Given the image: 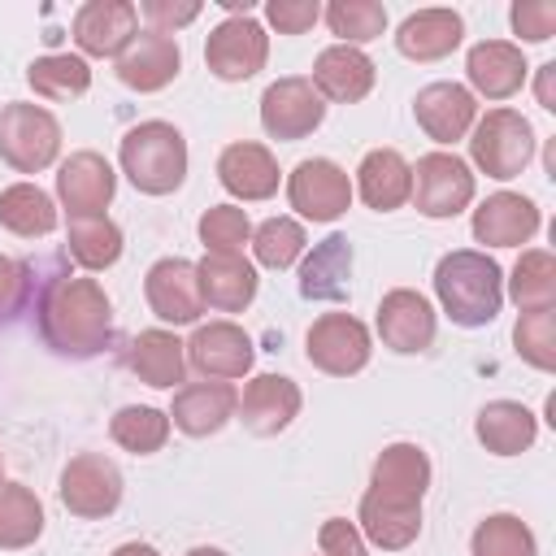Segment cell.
Segmentation results:
<instances>
[{"instance_id": "obj_1", "label": "cell", "mask_w": 556, "mask_h": 556, "mask_svg": "<svg viewBox=\"0 0 556 556\" xmlns=\"http://www.w3.org/2000/svg\"><path fill=\"white\" fill-rule=\"evenodd\" d=\"M39 334L61 356H96L113 339V304L96 278H52L39 295Z\"/></svg>"}, {"instance_id": "obj_2", "label": "cell", "mask_w": 556, "mask_h": 556, "mask_svg": "<svg viewBox=\"0 0 556 556\" xmlns=\"http://www.w3.org/2000/svg\"><path fill=\"white\" fill-rule=\"evenodd\" d=\"M434 295L456 326H491L504 304V269L473 248H456L434 265Z\"/></svg>"}, {"instance_id": "obj_3", "label": "cell", "mask_w": 556, "mask_h": 556, "mask_svg": "<svg viewBox=\"0 0 556 556\" xmlns=\"http://www.w3.org/2000/svg\"><path fill=\"white\" fill-rule=\"evenodd\" d=\"M117 161L143 195H169L187 178V139L169 122H139L122 135Z\"/></svg>"}, {"instance_id": "obj_4", "label": "cell", "mask_w": 556, "mask_h": 556, "mask_svg": "<svg viewBox=\"0 0 556 556\" xmlns=\"http://www.w3.org/2000/svg\"><path fill=\"white\" fill-rule=\"evenodd\" d=\"M469 156H473V165L486 178L508 182V178H517L530 165V156H534V130H530V122L517 109H486L473 122Z\"/></svg>"}, {"instance_id": "obj_5", "label": "cell", "mask_w": 556, "mask_h": 556, "mask_svg": "<svg viewBox=\"0 0 556 556\" xmlns=\"http://www.w3.org/2000/svg\"><path fill=\"white\" fill-rule=\"evenodd\" d=\"M61 152V122L43 104H4L0 109V161L17 174H39Z\"/></svg>"}, {"instance_id": "obj_6", "label": "cell", "mask_w": 556, "mask_h": 556, "mask_svg": "<svg viewBox=\"0 0 556 556\" xmlns=\"http://www.w3.org/2000/svg\"><path fill=\"white\" fill-rule=\"evenodd\" d=\"M408 200L417 204V213L443 222L456 217L473 204V169L456 156V152H426L413 165V191Z\"/></svg>"}, {"instance_id": "obj_7", "label": "cell", "mask_w": 556, "mask_h": 556, "mask_svg": "<svg viewBox=\"0 0 556 556\" xmlns=\"http://www.w3.org/2000/svg\"><path fill=\"white\" fill-rule=\"evenodd\" d=\"M269 56V35L252 13H230L226 22H217L208 30L204 43V65L222 78V83H243L256 70H265Z\"/></svg>"}, {"instance_id": "obj_8", "label": "cell", "mask_w": 556, "mask_h": 556, "mask_svg": "<svg viewBox=\"0 0 556 556\" xmlns=\"http://www.w3.org/2000/svg\"><path fill=\"white\" fill-rule=\"evenodd\" d=\"M369 330L365 321H356L352 313H321L313 326H308V339H304V356L313 369L330 374V378H352L369 365Z\"/></svg>"}, {"instance_id": "obj_9", "label": "cell", "mask_w": 556, "mask_h": 556, "mask_svg": "<svg viewBox=\"0 0 556 556\" xmlns=\"http://www.w3.org/2000/svg\"><path fill=\"white\" fill-rule=\"evenodd\" d=\"M122 469L109 460V456H100V452H78V456H70V465L61 469V504L74 513V517H83V521H100V517H109L117 504H122Z\"/></svg>"}, {"instance_id": "obj_10", "label": "cell", "mask_w": 556, "mask_h": 556, "mask_svg": "<svg viewBox=\"0 0 556 556\" xmlns=\"http://www.w3.org/2000/svg\"><path fill=\"white\" fill-rule=\"evenodd\" d=\"M287 200L308 222H334L352 204V178L330 156H308L287 174Z\"/></svg>"}, {"instance_id": "obj_11", "label": "cell", "mask_w": 556, "mask_h": 556, "mask_svg": "<svg viewBox=\"0 0 556 556\" xmlns=\"http://www.w3.org/2000/svg\"><path fill=\"white\" fill-rule=\"evenodd\" d=\"M321 117H326V100H321L317 87H313L308 78H300V74L269 83L265 96H261V126H265V135H274V139L295 143V139H304V135H313V130L321 126Z\"/></svg>"}, {"instance_id": "obj_12", "label": "cell", "mask_w": 556, "mask_h": 556, "mask_svg": "<svg viewBox=\"0 0 556 556\" xmlns=\"http://www.w3.org/2000/svg\"><path fill=\"white\" fill-rule=\"evenodd\" d=\"M187 348V361L195 374H204L208 382H230V378H243L252 369V339L243 326L235 321H208V326H195V334L182 343Z\"/></svg>"}, {"instance_id": "obj_13", "label": "cell", "mask_w": 556, "mask_h": 556, "mask_svg": "<svg viewBox=\"0 0 556 556\" xmlns=\"http://www.w3.org/2000/svg\"><path fill=\"white\" fill-rule=\"evenodd\" d=\"M143 295H148V308L169 321V326H191L200 321L204 313V295H200V274L191 261L182 256H161L148 278H143Z\"/></svg>"}, {"instance_id": "obj_14", "label": "cell", "mask_w": 556, "mask_h": 556, "mask_svg": "<svg viewBox=\"0 0 556 556\" xmlns=\"http://www.w3.org/2000/svg\"><path fill=\"white\" fill-rule=\"evenodd\" d=\"M113 191H117V174H113V165H109L100 152H91V148L70 152V156L61 161V169H56V195H61V204L70 208V217H100V213L109 208Z\"/></svg>"}, {"instance_id": "obj_15", "label": "cell", "mask_w": 556, "mask_h": 556, "mask_svg": "<svg viewBox=\"0 0 556 556\" xmlns=\"http://www.w3.org/2000/svg\"><path fill=\"white\" fill-rule=\"evenodd\" d=\"M139 35V9L130 0H87L74 13V43L87 56H122Z\"/></svg>"}, {"instance_id": "obj_16", "label": "cell", "mask_w": 556, "mask_h": 556, "mask_svg": "<svg viewBox=\"0 0 556 556\" xmlns=\"http://www.w3.org/2000/svg\"><path fill=\"white\" fill-rule=\"evenodd\" d=\"M539 204L521 191H495L473 208V239L486 248H521L539 235Z\"/></svg>"}, {"instance_id": "obj_17", "label": "cell", "mask_w": 556, "mask_h": 556, "mask_svg": "<svg viewBox=\"0 0 556 556\" xmlns=\"http://www.w3.org/2000/svg\"><path fill=\"white\" fill-rule=\"evenodd\" d=\"M413 117H417V126L426 130V139H434V143H456V139H465V135L473 130V122H478V100H473V91L460 87V83H430V87L417 91Z\"/></svg>"}, {"instance_id": "obj_18", "label": "cell", "mask_w": 556, "mask_h": 556, "mask_svg": "<svg viewBox=\"0 0 556 556\" xmlns=\"http://www.w3.org/2000/svg\"><path fill=\"white\" fill-rule=\"evenodd\" d=\"M378 334H382V343L391 352H404V356L426 352L434 343V308H430V300L421 291H413V287L387 291L382 304H378Z\"/></svg>"}, {"instance_id": "obj_19", "label": "cell", "mask_w": 556, "mask_h": 556, "mask_svg": "<svg viewBox=\"0 0 556 556\" xmlns=\"http://www.w3.org/2000/svg\"><path fill=\"white\" fill-rule=\"evenodd\" d=\"M300 404H304V395H300V387L287 378V374H256L248 387H243V395H239V421L252 430V434H278V430H287L295 417H300Z\"/></svg>"}, {"instance_id": "obj_20", "label": "cell", "mask_w": 556, "mask_h": 556, "mask_svg": "<svg viewBox=\"0 0 556 556\" xmlns=\"http://www.w3.org/2000/svg\"><path fill=\"white\" fill-rule=\"evenodd\" d=\"M182 70V52L174 35H156V30H139L126 52L117 56V78L130 91H161L178 78Z\"/></svg>"}, {"instance_id": "obj_21", "label": "cell", "mask_w": 556, "mask_h": 556, "mask_svg": "<svg viewBox=\"0 0 556 556\" xmlns=\"http://www.w3.org/2000/svg\"><path fill=\"white\" fill-rule=\"evenodd\" d=\"M217 178L222 187L243 200V204H256V200H269L278 191V161L265 143H252V139H239V143H226L222 156H217Z\"/></svg>"}, {"instance_id": "obj_22", "label": "cell", "mask_w": 556, "mask_h": 556, "mask_svg": "<svg viewBox=\"0 0 556 556\" xmlns=\"http://www.w3.org/2000/svg\"><path fill=\"white\" fill-rule=\"evenodd\" d=\"M465 74H469V87L486 100H508L521 91L530 65H526V52L508 39H482L469 48L465 56Z\"/></svg>"}, {"instance_id": "obj_23", "label": "cell", "mask_w": 556, "mask_h": 556, "mask_svg": "<svg viewBox=\"0 0 556 556\" xmlns=\"http://www.w3.org/2000/svg\"><path fill=\"white\" fill-rule=\"evenodd\" d=\"M374 78H378V70H374V61H369L361 48L330 43V48H321V52H317V61H313V78H308V83L317 87V96H321V100L356 104V100H365V96H369Z\"/></svg>"}, {"instance_id": "obj_24", "label": "cell", "mask_w": 556, "mask_h": 556, "mask_svg": "<svg viewBox=\"0 0 556 556\" xmlns=\"http://www.w3.org/2000/svg\"><path fill=\"white\" fill-rule=\"evenodd\" d=\"M235 408H239V391L230 382H191L174 391L169 426H178L191 439H204V434H217L235 417Z\"/></svg>"}, {"instance_id": "obj_25", "label": "cell", "mask_w": 556, "mask_h": 556, "mask_svg": "<svg viewBox=\"0 0 556 556\" xmlns=\"http://www.w3.org/2000/svg\"><path fill=\"white\" fill-rule=\"evenodd\" d=\"M421 534V504L417 500H395L382 491H365L361 495V539L382 547V552H400Z\"/></svg>"}, {"instance_id": "obj_26", "label": "cell", "mask_w": 556, "mask_h": 556, "mask_svg": "<svg viewBox=\"0 0 556 556\" xmlns=\"http://www.w3.org/2000/svg\"><path fill=\"white\" fill-rule=\"evenodd\" d=\"M460 39H465V22L452 9H417L395 30V48L408 61H443L447 52L460 48Z\"/></svg>"}, {"instance_id": "obj_27", "label": "cell", "mask_w": 556, "mask_h": 556, "mask_svg": "<svg viewBox=\"0 0 556 556\" xmlns=\"http://www.w3.org/2000/svg\"><path fill=\"white\" fill-rule=\"evenodd\" d=\"M200 274V295L208 308L217 313H243L256 300V265L243 256H222V252H204V261L195 265Z\"/></svg>"}, {"instance_id": "obj_28", "label": "cell", "mask_w": 556, "mask_h": 556, "mask_svg": "<svg viewBox=\"0 0 556 556\" xmlns=\"http://www.w3.org/2000/svg\"><path fill=\"white\" fill-rule=\"evenodd\" d=\"M126 365L139 382L156 387V391H174L187 374V348L178 334L152 326V330H139L130 339V352H126Z\"/></svg>"}, {"instance_id": "obj_29", "label": "cell", "mask_w": 556, "mask_h": 556, "mask_svg": "<svg viewBox=\"0 0 556 556\" xmlns=\"http://www.w3.org/2000/svg\"><path fill=\"white\" fill-rule=\"evenodd\" d=\"M356 191L374 213H391L413 191V165L395 148H374L356 165Z\"/></svg>"}, {"instance_id": "obj_30", "label": "cell", "mask_w": 556, "mask_h": 556, "mask_svg": "<svg viewBox=\"0 0 556 556\" xmlns=\"http://www.w3.org/2000/svg\"><path fill=\"white\" fill-rule=\"evenodd\" d=\"M473 434L495 456H521L534 443V434H539V417L526 404H517V400H491L478 413Z\"/></svg>"}, {"instance_id": "obj_31", "label": "cell", "mask_w": 556, "mask_h": 556, "mask_svg": "<svg viewBox=\"0 0 556 556\" xmlns=\"http://www.w3.org/2000/svg\"><path fill=\"white\" fill-rule=\"evenodd\" d=\"M348 278H352V243H348V235H330L304 256L300 295L304 300H348Z\"/></svg>"}, {"instance_id": "obj_32", "label": "cell", "mask_w": 556, "mask_h": 556, "mask_svg": "<svg viewBox=\"0 0 556 556\" xmlns=\"http://www.w3.org/2000/svg\"><path fill=\"white\" fill-rule=\"evenodd\" d=\"M369 486L382 491V495H395V500H417L426 495L430 486V456L417 447V443H387L374 460V473H369Z\"/></svg>"}, {"instance_id": "obj_33", "label": "cell", "mask_w": 556, "mask_h": 556, "mask_svg": "<svg viewBox=\"0 0 556 556\" xmlns=\"http://www.w3.org/2000/svg\"><path fill=\"white\" fill-rule=\"evenodd\" d=\"M0 226L22 239H43L56 230V204L35 182H13L0 191Z\"/></svg>"}, {"instance_id": "obj_34", "label": "cell", "mask_w": 556, "mask_h": 556, "mask_svg": "<svg viewBox=\"0 0 556 556\" xmlns=\"http://www.w3.org/2000/svg\"><path fill=\"white\" fill-rule=\"evenodd\" d=\"M65 252H70V261H78L87 274L109 269V265L122 256V230H117V222H109L104 213H100V217H70Z\"/></svg>"}, {"instance_id": "obj_35", "label": "cell", "mask_w": 556, "mask_h": 556, "mask_svg": "<svg viewBox=\"0 0 556 556\" xmlns=\"http://www.w3.org/2000/svg\"><path fill=\"white\" fill-rule=\"evenodd\" d=\"M43 534V504L22 482H0V547L22 552Z\"/></svg>"}, {"instance_id": "obj_36", "label": "cell", "mask_w": 556, "mask_h": 556, "mask_svg": "<svg viewBox=\"0 0 556 556\" xmlns=\"http://www.w3.org/2000/svg\"><path fill=\"white\" fill-rule=\"evenodd\" d=\"M26 83L43 100H74L91 87V65L74 52H48L26 65Z\"/></svg>"}, {"instance_id": "obj_37", "label": "cell", "mask_w": 556, "mask_h": 556, "mask_svg": "<svg viewBox=\"0 0 556 556\" xmlns=\"http://www.w3.org/2000/svg\"><path fill=\"white\" fill-rule=\"evenodd\" d=\"M508 295L521 313L530 308H552L556 304V256L547 248H526L513 265Z\"/></svg>"}, {"instance_id": "obj_38", "label": "cell", "mask_w": 556, "mask_h": 556, "mask_svg": "<svg viewBox=\"0 0 556 556\" xmlns=\"http://www.w3.org/2000/svg\"><path fill=\"white\" fill-rule=\"evenodd\" d=\"M109 434H113L117 447H126V452H135V456H152V452H161L165 439H169V413H161V408H152V404H126V408L113 413Z\"/></svg>"}, {"instance_id": "obj_39", "label": "cell", "mask_w": 556, "mask_h": 556, "mask_svg": "<svg viewBox=\"0 0 556 556\" xmlns=\"http://www.w3.org/2000/svg\"><path fill=\"white\" fill-rule=\"evenodd\" d=\"M473 556H539L534 530L513 517V513H491L486 521H478L473 539H469Z\"/></svg>"}, {"instance_id": "obj_40", "label": "cell", "mask_w": 556, "mask_h": 556, "mask_svg": "<svg viewBox=\"0 0 556 556\" xmlns=\"http://www.w3.org/2000/svg\"><path fill=\"white\" fill-rule=\"evenodd\" d=\"M326 26H330V35H339V43L356 48L387 30V9L378 0H330Z\"/></svg>"}, {"instance_id": "obj_41", "label": "cell", "mask_w": 556, "mask_h": 556, "mask_svg": "<svg viewBox=\"0 0 556 556\" xmlns=\"http://www.w3.org/2000/svg\"><path fill=\"white\" fill-rule=\"evenodd\" d=\"M304 226L295 217H265L256 230H252V252L265 269H287L304 256Z\"/></svg>"}, {"instance_id": "obj_42", "label": "cell", "mask_w": 556, "mask_h": 556, "mask_svg": "<svg viewBox=\"0 0 556 556\" xmlns=\"http://www.w3.org/2000/svg\"><path fill=\"white\" fill-rule=\"evenodd\" d=\"M513 343H517V356L543 374L556 369V313L552 308H530L517 317L513 326Z\"/></svg>"}, {"instance_id": "obj_43", "label": "cell", "mask_w": 556, "mask_h": 556, "mask_svg": "<svg viewBox=\"0 0 556 556\" xmlns=\"http://www.w3.org/2000/svg\"><path fill=\"white\" fill-rule=\"evenodd\" d=\"M200 243L222 256H243V243H252V222L239 204H213L200 217Z\"/></svg>"}, {"instance_id": "obj_44", "label": "cell", "mask_w": 556, "mask_h": 556, "mask_svg": "<svg viewBox=\"0 0 556 556\" xmlns=\"http://www.w3.org/2000/svg\"><path fill=\"white\" fill-rule=\"evenodd\" d=\"M508 22L526 43H547L556 35V4L552 0H517L508 9Z\"/></svg>"}, {"instance_id": "obj_45", "label": "cell", "mask_w": 556, "mask_h": 556, "mask_svg": "<svg viewBox=\"0 0 556 556\" xmlns=\"http://www.w3.org/2000/svg\"><path fill=\"white\" fill-rule=\"evenodd\" d=\"M139 13L152 22L156 35H174V30H182L187 22L200 17V0H143Z\"/></svg>"}, {"instance_id": "obj_46", "label": "cell", "mask_w": 556, "mask_h": 556, "mask_svg": "<svg viewBox=\"0 0 556 556\" xmlns=\"http://www.w3.org/2000/svg\"><path fill=\"white\" fill-rule=\"evenodd\" d=\"M265 17L269 26H278V35H304L321 17V4L317 0H269Z\"/></svg>"}, {"instance_id": "obj_47", "label": "cell", "mask_w": 556, "mask_h": 556, "mask_svg": "<svg viewBox=\"0 0 556 556\" xmlns=\"http://www.w3.org/2000/svg\"><path fill=\"white\" fill-rule=\"evenodd\" d=\"M317 552H321V556H369L361 530H356L352 521H343V517L321 521V530H317Z\"/></svg>"}, {"instance_id": "obj_48", "label": "cell", "mask_w": 556, "mask_h": 556, "mask_svg": "<svg viewBox=\"0 0 556 556\" xmlns=\"http://www.w3.org/2000/svg\"><path fill=\"white\" fill-rule=\"evenodd\" d=\"M26 295H30V269L13 256H0V321L22 313Z\"/></svg>"}, {"instance_id": "obj_49", "label": "cell", "mask_w": 556, "mask_h": 556, "mask_svg": "<svg viewBox=\"0 0 556 556\" xmlns=\"http://www.w3.org/2000/svg\"><path fill=\"white\" fill-rule=\"evenodd\" d=\"M534 91H539V109L556 113V61L539 65V83H534Z\"/></svg>"}, {"instance_id": "obj_50", "label": "cell", "mask_w": 556, "mask_h": 556, "mask_svg": "<svg viewBox=\"0 0 556 556\" xmlns=\"http://www.w3.org/2000/svg\"><path fill=\"white\" fill-rule=\"evenodd\" d=\"M113 556H161L152 543H122V547H113Z\"/></svg>"}, {"instance_id": "obj_51", "label": "cell", "mask_w": 556, "mask_h": 556, "mask_svg": "<svg viewBox=\"0 0 556 556\" xmlns=\"http://www.w3.org/2000/svg\"><path fill=\"white\" fill-rule=\"evenodd\" d=\"M187 556H226V552H222V547H191Z\"/></svg>"}, {"instance_id": "obj_52", "label": "cell", "mask_w": 556, "mask_h": 556, "mask_svg": "<svg viewBox=\"0 0 556 556\" xmlns=\"http://www.w3.org/2000/svg\"><path fill=\"white\" fill-rule=\"evenodd\" d=\"M0 482H4V452H0Z\"/></svg>"}]
</instances>
